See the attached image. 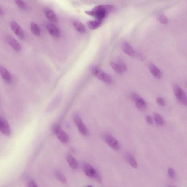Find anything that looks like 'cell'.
<instances>
[{
	"instance_id": "6da1fadb",
	"label": "cell",
	"mask_w": 187,
	"mask_h": 187,
	"mask_svg": "<svg viewBox=\"0 0 187 187\" xmlns=\"http://www.w3.org/2000/svg\"><path fill=\"white\" fill-rule=\"evenodd\" d=\"M115 7L113 5H99L92 10L85 11L87 15L94 17L97 20L102 21L108 14L114 11Z\"/></svg>"
},
{
	"instance_id": "7a4b0ae2",
	"label": "cell",
	"mask_w": 187,
	"mask_h": 187,
	"mask_svg": "<svg viewBox=\"0 0 187 187\" xmlns=\"http://www.w3.org/2000/svg\"><path fill=\"white\" fill-rule=\"evenodd\" d=\"M83 170L86 175L91 178H93L99 183L102 182L100 174L93 167L89 164H85L83 166Z\"/></svg>"
},
{
	"instance_id": "3957f363",
	"label": "cell",
	"mask_w": 187,
	"mask_h": 187,
	"mask_svg": "<svg viewBox=\"0 0 187 187\" xmlns=\"http://www.w3.org/2000/svg\"><path fill=\"white\" fill-rule=\"evenodd\" d=\"M52 132L56 135L61 142L66 143L68 142L69 138L68 134L61 128L60 125L54 124L51 127Z\"/></svg>"
},
{
	"instance_id": "277c9868",
	"label": "cell",
	"mask_w": 187,
	"mask_h": 187,
	"mask_svg": "<svg viewBox=\"0 0 187 187\" xmlns=\"http://www.w3.org/2000/svg\"><path fill=\"white\" fill-rule=\"evenodd\" d=\"M173 89L175 95L178 102L187 106V96L185 92L177 84L174 85Z\"/></svg>"
},
{
	"instance_id": "5b68a950",
	"label": "cell",
	"mask_w": 187,
	"mask_h": 187,
	"mask_svg": "<svg viewBox=\"0 0 187 187\" xmlns=\"http://www.w3.org/2000/svg\"><path fill=\"white\" fill-rule=\"evenodd\" d=\"M0 129L2 134L6 136H9L11 134V129L8 121L4 118H0Z\"/></svg>"
},
{
	"instance_id": "8992f818",
	"label": "cell",
	"mask_w": 187,
	"mask_h": 187,
	"mask_svg": "<svg viewBox=\"0 0 187 187\" xmlns=\"http://www.w3.org/2000/svg\"><path fill=\"white\" fill-rule=\"evenodd\" d=\"M105 140L107 144L111 148L116 150H119V143L118 140L113 136L107 135L105 136Z\"/></svg>"
},
{
	"instance_id": "52a82bcc",
	"label": "cell",
	"mask_w": 187,
	"mask_h": 187,
	"mask_svg": "<svg viewBox=\"0 0 187 187\" xmlns=\"http://www.w3.org/2000/svg\"><path fill=\"white\" fill-rule=\"evenodd\" d=\"M11 29L17 36L21 38H23L25 36L23 30L20 26L15 21H12L10 23Z\"/></svg>"
},
{
	"instance_id": "ba28073f",
	"label": "cell",
	"mask_w": 187,
	"mask_h": 187,
	"mask_svg": "<svg viewBox=\"0 0 187 187\" xmlns=\"http://www.w3.org/2000/svg\"><path fill=\"white\" fill-rule=\"evenodd\" d=\"M46 27L49 32L53 37L59 38L60 36V30L55 24L48 23L47 24Z\"/></svg>"
},
{
	"instance_id": "9c48e42d",
	"label": "cell",
	"mask_w": 187,
	"mask_h": 187,
	"mask_svg": "<svg viewBox=\"0 0 187 187\" xmlns=\"http://www.w3.org/2000/svg\"><path fill=\"white\" fill-rule=\"evenodd\" d=\"M6 40L14 50L17 51H20L21 50L22 47L20 44L13 36H8L6 37Z\"/></svg>"
},
{
	"instance_id": "30bf717a",
	"label": "cell",
	"mask_w": 187,
	"mask_h": 187,
	"mask_svg": "<svg viewBox=\"0 0 187 187\" xmlns=\"http://www.w3.org/2000/svg\"><path fill=\"white\" fill-rule=\"evenodd\" d=\"M122 49L127 55L131 57H134L135 52L131 45L127 42H124L122 44Z\"/></svg>"
},
{
	"instance_id": "8fae6325",
	"label": "cell",
	"mask_w": 187,
	"mask_h": 187,
	"mask_svg": "<svg viewBox=\"0 0 187 187\" xmlns=\"http://www.w3.org/2000/svg\"><path fill=\"white\" fill-rule=\"evenodd\" d=\"M45 15L49 20L54 23H57L58 21V18L53 10L50 8H45L44 11Z\"/></svg>"
},
{
	"instance_id": "7c38bea8",
	"label": "cell",
	"mask_w": 187,
	"mask_h": 187,
	"mask_svg": "<svg viewBox=\"0 0 187 187\" xmlns=\"http://www.w3.org/2000/svg\"><path fill=\"white\" fill-rule=\"evenodd\" d=\"M91 72L99 80H102L105 74L102 70L96 66H92L90 68Z\"/></svg>"
},
{
	"instance_id": "4fadbf2b",
	"label": "cell",
	"mask_w": 187,
	"mask_h": 187,
	"mask_svg": "<svg viewBox=\"0 0 187 187\" xmlns=\"http://www.w3.org/2000/svg\"><path fill=\"white\" fill-rule=\"evenodd\" d=\"M0 73L2 77L5 81L8 82L11 81V74L6 68L1 66H0Z\"/></svg>"
},
{
	"instance_id": "5bb4252c",
	"label": "cell",
	"mask_w": 187,
	"mask_h": 187,
	"mask_svg": "<svg viewBox=\"0 0 187 187\" xmlns=\"http://www.w3.org/2000/svg\"><path fill=\"white\" fill-rule=\"evenodd\" d=\"M149 69L150 72L155 77L160 79L162 76V73L160 69L155 65L151 64L150 65Z\"/></svg>"
},
{
	"instance_id": "9a60e30c",
	"label": "cell",
	"mask_w": 187,
	"mask_h": 187,
	"mask_svg": "<svg viewBox=\"0 0 187 187\" xmlns=\"http://www.w3.org/2000/svg\"><path fill=\"white\" fill-rule=\"evenodd\" d=\"M102 23V21L97 20H96L88 21L87 24L89 29L92 30H95L100 27Z\"/></svg>"
},
{
	"instance_id": "2e32d148",
	"label": "cell",
	"mask_w": 187,
	"mask_h": 187,
	"mask_svg": "<svg viewBox=\"0 0 187 187\" xmlns=\"http://www.w3.org/2000/svg\"><path fill=\"white\" fill-rule=\"evenodd\" d=\"M73 26L76 30L80 33H85L86 32V29L85 26L81 22L77 21H73Z\"/></svg>"
},
{
	"instance_id": "e0dca14e",
	"label": "cell",
	"mask_w": 187,
	"mask_h": 187,
	"mask_svg": "<svg viewBox=\"0 0 187 187\" xmlns=\"http://www.w3.org/2000/svg\"><path fill=\"white\" fill-rule=\"evenodd\" d=\"M67 160L70 166L73 169H76L78 167V164L76 160L71 154H68L67 155Z\"/></svg>"
},
{
	"instance_id": "ac0fdd59",
	"label": "cell",
	"mask_w": 187,
	"mask_h": 187,
	"mask_svg": "<svg viewBox=\"0 0 187 187\" xmlns=\"http://www.w3.org/2000/svg\"><path fill=\"white\" fill-rule=\"evenodd\" d=\"M31 31L33 34L36 36H40L41 34V30L37 24L34 22H31L30 24Z\"/></svg>"
},
{
	"instance_id": "d6986e66",
	"label": "cell",
	"mask_w": 187,
	"mask_h": 187,
	"mask_svg": "<svg viewBox=\"0 0 187 187\" xmlns=\"http://www.w3.org/2000/svg\"><path fill=\"white\" fill-rule=\"evenodd\" d=\"M135 104L136 107L140 109H144L146 107V103L144 99L141 97L136 101Z\"/></svg>"
},
{
	"instance_id": "ffe728a7",
	"label": "cell",
	"mask_w": 187,
	"mask_h": 187,
	"mask_svg": "<svg viewBox=\"0 0 187 187\" xmlns=\"http://www.w3.org/2000/svg\"><path fill=\"white\" fill-rule=\"evenodd\" d=\"M153 118L157 124L162 125L164 123V120L161 116L156 113H154L153 114Z\"/></svg>"
},
{
	"instance_id": "44dd1931",
	"label": "cell",
	"mask_w": 187,
	"mask_h": 187,
	"mask_svg": "<svg viewBox=\"0 0 187 187\" xmlns=\"http://www.w3.org/2000/svg\"><path fill=\"white\" fill-rule=\"evenodd\" d=\"M77 126L78 127L79 130L81 133L84 135H86L88 132L87 129L85 125L82 121L80 122Z\"/></svg>"
},
{
	"instance_id": "7402d4cb",
	"label": "cell",
	"mask_w": 187,
	"mask_h": 187,
	"mask_svg": "<svg viewBox=\"0 0 187 187\" xmlns=\"http://www.w3.org/2000/svg\"><path fill=\"white\" fill-rule=\"evenodd\" d=\"M55 176L61 182L63 183H67V180L65 176L63 175L62 173L58 171H56L55 172Z\"/></svg>"
},
{
	"instance_id": "603a6c76",
	"label": "cell",
	"mask_w": 187,
	"mask_h": 187,
	"mask_svg": "<svg viewBox=\"0 0 187 187\" xmlns=\"http://www.w3.org/2000/svg\"><path fill=\"white\" fill-rule=\"evenodd\" d=\"M110 64H111V67L116 72V73L120 74H123V71L118 63L112 62Z\"/></svg>"
},
{
	"instance_id": "cb8c5ba5",
	"label": "cell",
	"mask_w": 187,
	"mask_h": 187,
	"mask_svg": "<svg viewBox=\"0 0 187 187\" xmlns=\"http://www.w3.org/2000/svg\"><path fill=\"white\" fill-rule=\"evenodd\" d=\"M127 159H128L129 163L135 169L137 168L138 167L137 162L134 156L132 155H129L127 156Z\"/></svg>"
},
{
	"instance_id": "d4e9b609",
	"label": "cell",
	"mask_w": 187,
	"mask_h": 187,
	"mask_svg": "<svg viewBox=\"0 0 187 187\" xmlns=\"http://www.w3.org/2000/svg\"><path fill=\"white\" fill-rule=\"evenodd\" d=\"M15 1L17 6L22 9L26 10L27 9V5L23 0H15Z\"/></svg>"
},
{
	"instance_id": "484cf974",
	"label": "cell",
	"mask_w": 187,
	"mask_h": 187,
	"mask_svg": "<svg viewBox=\"0 0 187 187\" xmlns=\"http://www.w3.org/2000/svg\"><path fill=\"white\" fill-rule=\"evenodd\" d=\"M158 19L161 23L166 25L168 23V19L166 16L163 14H161L159 15Z\"/></svg>"
},
{
	"instance_id": "4316f807",
	"label": "cell",
	"mask_w": 187,
	"mask_h": 187,
	"mask_svg": "<svg viewBox=\"0 0 187 187\" xmlns=\"http://www.w3.org/2000/svg\"><path fill=\"white\" fill-rule=\"evenodd\" d=\"M102 80L105 83H111L112 80V79L111 76L109 74L105 73Z\"/></svg>"
},
{
	"instance_id": "83f0119b",
	"label": "cell",
	"mask_w": 187,
	"mask_h": 187,
	"mask_svg": "<svg viewBox=\"0 0 187 187\" xmlns=\"http://www.w3.org/2000/svg\"><path fill=\"white\" fill-rule=\"evenodd\" d=\"M118 63L121 68L123 72L126 71L127 70V67L126 65L121 59H118Z\"/></svg>"
},
{
	"instance_id": "f1b7e54d",
	"label": "cell",
	"mask_w": 187,
	"mask_h": 187,
	"mask_svg": "<svg viewBox=\"0 0 187 187\" xmlns=\"http://www.w3.org/2000/svg\"><path fill=\"white\" fill-rule=\"evenodd\" d=\"M73 118H74L75 123L76 125H78L80 122L82 121L81 118H80L79 115L78 114H75L74 115V116H73Z\"/></svg>"
},
{
	"instance_id": "f546056e",
	"label": "cell",
	"mask_w": 187,
	"mask_h": 187,
	"mask_svg": "<svg viewBox=\"0 0 187 187\" xmlns=\"http://www.w3.org/2000/svg\"><path fill=\"white\" fill-rule=\"evenodd\" d=\"M168 174L169 177L172 178H174L175 173L173 169H172V167L169 168L168 170Z\"/></svg>"
},
{
	"instance_id": "4dcf8cb0",
	"label": "cell",
	"mask_w": 187,
	"mask_h": 187,
	"mask_svg": "<svg viewBox=\"0 0 187 187\" xmlns=\"http://www.w3.org/2000/svg\"><path fill=\"white\" fill-rule=\"evenodd\" d=\"M156 101L158 104L161 107H163L165 105V101L162 98L158 97L157 98Z\"/></svg>"
},
{
	"instance_id": "1f68e13d",
	"label": "cell",
	"mask_w": 187,
	"mask_h": 187,
	"mask_svg": "<svg viewBox=\"0 0 187 187\" xmlns=\"http://www.w3.org/2000/svg\"><path fill=\"white\" fill-rule=\"evenodd\" d=\"M131 97L132 100L135 102L141 98L140 96L136 93L132 94Z\"/></svg>"
},
{
	"instance_id": "d6a6232c",
	"label": "cell",
	"mask_w": 187,
	"mask_h": 187,
	"mask_svg": "<svg viewBox=\"0 0 187 187\" xmlns=\"http://www.w3.org/2000/svg\"><path fill=\"white\" fill-rule=\"evenodd\" d=\"M28 187H38L36 183L34 180L31 179L29 182L28 183Z\"/></svg>"
},
{
	"instance_id": "836d02e7",
	"label": "cell",
	"mask_w": 187,
	"mask_h": 187,
	"mask_svg": "<svg viewBox=\"0 0 187 187\" xmlns=\"http://www.w3.org/2000/svg\"><path fill=\"white\" fill-rule=\"evenodd\" d=\"M146 121H147L148 123L152 124L153 123V118H151V116H147L146 117Z\"/></svg>"
},
{
	"instance_id": "e575fe53",
	"label": "cell",
	"mask_w": 187,
	"mask_h": 187,
	"mask_svg": "<svg viewBox=\"0 0 187 187\" xmlns=\"http://www.w3.org/2000/svg\"><path fill=\"white\" fill-rule=\"evenodd\" d=\"M136 55H137V57L138 58L140 59L141 60H144V57H143L141 54L137 53Z\"/></svg>"
},
{
	"instance_id": "d590c367",
	"label": "cell",
	"mask_w": 187,
	"mask_h": 187,
	"mask_svg": "<svg viewBox=\"0 0 187 187\" xmlns=\"http://www.w3.org/2000/svg\"></svg>"
}]
</instances>
